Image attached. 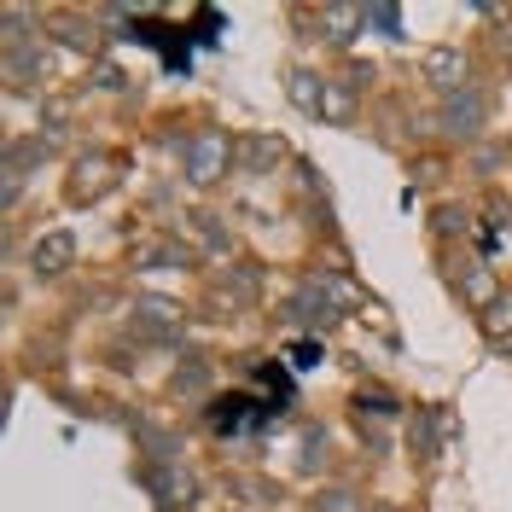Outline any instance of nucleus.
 <instances>
[{"mask_svg": "<svg viewBox=\"0 0 512 512\" xmlns=\"http://www.w3.org/2000/svg\"><path fill=\"white\" fill-rule=\"evenodd\" d=\"M443 128L454 134V140H472L483 128V94L478 88H454V94H443Z\"/></svg>", "mask_w": 512, "mask_h": 512, "instance_id": "7ed1b4c3", "label": "nucleus"}, {"mask_svg": "<svg viewBox=\"0 0 512 512\" xmlns=\"http://www.w3.org/2000/svg\"><path fill=\"white\" fill-rule=\"evenodd\" d=\"M460 222H466L460 210H437V227H443V233H460Z\"/></svg>", "mask_w": 512, "mask_h": 512, "instance_id": "a211bd4d", "label": "nucleus"}, {"mask_svg": "<svg viewBox=\"0 0 512 512\" xmlns=\"http://www.w3.org/2000/svg\"><path fill=\"white\" fill-rule=\"evenodd\" d=\"M280 158H286V146H280L274 134H251V140L239 146V163H245L251 175H262V169H274Z\"/></svg>", "mask_w": 512, "mask_h": 512, "instance_id": "9b49d317", "label": "nucleus"}, {"mask_svg": "<svg viewBox=\"0 0 512 512\" xmlns=\"http://www.w3.org/2000/svg\"><path fill=\"white\" fill-rule=\"evenodd\" d=\"M233 495H245V501H268V507H274V501H280V483H268V478H239V483H233Z\"/></svg>", "mask_w": 512, "mask_h": 512, "instance_id": "2eb2a0df", "label": "nucleus"}, {"mask_svg": "<svg viewBox=\"0 0 512 512\" xmlns=\"http://www.w3.org/2000/svg\"><path fill=\"white\" fill-rule=\"evenodd\" d=\"M262 419H268V408H262V402H251V396H222V402L210 408V431L239 437V431H251V425H262Z\"/></svg>", "mask_w": 512, "mask_h": 512, "instance_id": "20e7f679", "label": "nucleus"}, {"mask_svg": "<svg viewBox=\"0 0 512 512\" xmlns=\"http://www.w3.org/2000/svg\"><path fill=\"white\" fill-rule=\"evenodd\" d=\"M6 76H12V88L41 82V76H47V53L30 47V41H6Z\"/></svg>", "mask_w": 512, "mask_h": 512, "instance_id": "423d86ee", "label": "nucleus"}, {"mask_svg": "<svg viewBox=\"0 0 512 512\" xmlns=\"http://www.w3.org/2000/svg\"><path fill=\"white\" fill-rule=\"evenodd\" d=\"M466 297H472V303H483V309L501 297V286L489 280V268H472V274H466Z\"/></svg>", "mask_w": 512, "mask_h": 512, "instance_id": "4468645a", "label": "nucleus"}, {"mask_svg": "<svg viewBox=\"0 0 512 512\" xmlns=\"http://www.w3.org/2000/svg\"><path fill=\"white\" fill-rule=\"evenodd\" d=\"M367 512H402V507H367Z\"/></svg>", "mask_w": 512, "mask_h": 512, "instance_id": "6ab92c4d", "label": "nucleus"}, {"mask_svg": "<svg viewBox=\"0 0 512 512\" xmlns=\"http://www.w3.org/2000/svg\"><path fill=\"white\" fill-rule=\"evenodd\" d=\"M361 18H367V24H379L384 35H396V30H402V18H396V6H361Z\"/></svg>", "mask_w": 512, "mask_h": 512, "instance_id": "f3484780", "label": "nucleus"}, {"mask_svg": "<svg viewBox=\"0 0 512 512\" xmlns=\"http://www.w3.org/2000/svg\"><path fill=\"white\" fill-rule=\"evenodd\" d=\"M70 262H76V233H70V227H47V233L30 245V274L35 280H59Z\"/></svg>", "mask_w": 512, "mask_h": 512, "instance_id": "f03ea898", "label": "nucleus"}, {"mask_svg": "<svg viewBox=\"0 0 512 512\" xmlns=\"http://www.w3.org/2000/svg\"><path fill=\"white\" fill-rule=\"evenodd\" d=\"M315 512H355V495H350V489H320Z\"/></svg>", "mask_w": 512, "mask_h": 512, "instance_id": "dca6fc26", "label": "nucleus"}, {"mask_svg": "<svg viewBox=\"0 0 512 512\" xmlns=\"http://www.w3.org/2000/svg\"><path fill=\"white\" fill-rule=\"evenodd\" d=\"M425 82H431V88H443V94L466 88V53H460L454 41L431 47V53H425Z\"/></svg>", "mask_w": 512, "mask_h": 512, "instance_id": "39448f33", "label": "nucleus"}, {"mask_svg": "<svg viewBox=\"0 0 512 512\" xmlns=\"http://www.w3.org/2000/svg\"><path fill=\"white\" fill-rule=\"evenodd\" d=\"M483 326H489V338H495V344H507V338H512V291H501V297L483 309Z\"/></svg>", "mask_w": 512, "mask_h": 512, "instance_id": "f8f14e48", "label": "nucleus"}, {"mask_svg": "<svg viewBox=\"0 0 512 512\" xmlns=\"http://www.w3.org/2000/svg\"><path fill=\"white\" fill-rule=\"evenodd\" d=\"M286 88H291V105H297V111H309V117H315V111H326V82H320V76H309V70H291Z\"/></svg>", "mask_w": 512, "mask_h": 512, "instance_id": "9d476101", "label": "nucleus"}, {"mask_svg": "<svg viewBox=\"0 0 512 512\" xmlns=\"http://www.w3.org/2000/svg\"><path fill=\"white\" fill-rule=\"evenodd\" d=\"M134 315L146 320V326H140L146 338H175V332H181V309H175V303H163V297H140V303H134Z\"/></svg>", "mask_w": 512, "mask_h": 512, "instance_id": "6e6552de", "label": "nucleus"}, {"mask_svg": "<svg viewBox=\"0 0 512 512\" xmlns=\"http://www.w3.org/2000/svg\"><path fill=\"white\" fill-rule=\"evenodd\" d=\"M256 286H262V280H256L251 262H245V268H233V274H227V303H251Z\"/></svg>", "mask_w": 512, "mask_h": 512, "instance_id": "ddd939ff", "label": "nucleus"}, {"mask_svg": "<svg viewBox=\"0 0 512 512\" xmlns=\"http://www.w3.org/2000/svg\"><path fill=\"white\" fill-rule=\"evenodd\" d=\"M227 158H233L227 134H192V140H181V163H187L192 187H216L222 169H227Z\"/></svg>", "mask_w": 512, "mask_h": 512, "instance_id": "f257e3e1", "label": "nucleus"}, {"mask_svg": "<svg viewBox=\"0 0 512 512\" xmlns=\"http://www.w3.org/2000/svg\"><path fill=\"white\" fill-rule=\"evenodd\" d=\"M315 24L326 30V41H332V47H350L355 35H361V24H367V18H361L355 6H320Z\"/></svg>", "mask_w": 512, "mask_h": 512, "instance_id": "0eeeda50", "label": "nucleus"}, {"mask_svg": "<svg viewBox=\"0 0 512 512\" xmlns=\"http://www.w3.org/2000/svg\"><path fill=\"white\" fill-rule=\"evenodd\" d=\"M105 175H111V158H88V163H76V181H70V198H76V204H88V198H99V192L111 187Z\"/></svg>", "mask_w": 512, "mask_h": 512, "instance_id": "1a4fd4ad", "label": "nucleus"}]
</instances>
